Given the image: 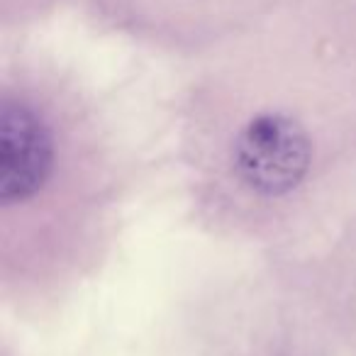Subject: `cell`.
I'll return each mask as SVG.
<instances>
[{
  "instance_id": "3",
  "label": "cell",
  "mask_w": 356,
  "mask_h": 356,
  "mask_svg": "<svg viewBox=\"0 0 356 356\" xmlns=\"http://www.w3.org/2000/svg\"><path fill=\"white\" fill-rule=\"evenodd\" d=\"M242 257L173 302L156 356H346L266 257Z\"/></svg>"
},
{
  "instance_id": "6",
  "label": "cell",
  "mask_w": 356,
  "mask_h": 356,
  "mask_svg": "<svg viewBox=\"0 0 356 356\" xmlns=\"http://www.w3.org/2000/svg\"><path fill=\"white\" fill-rule=\"evenodd\" d=\"M0 356H15V354H13V349L6 344V341H3V344H0Z\"/></svg>"
},
{
  "instance_id": "5",
  "label": "cell",
  "mask_w": 356,
  "mask_h": 356,
  "mask_svg": "<svg viewBox=\"0 0 356 356\" xmlns=\"http://www.w3.org/2000/svg\"><path fill=\"white\" fill-rule=\"evenodd\" d=\"M66 0H0V22L3 30L27 27L42 17L51 15Z\"/></svg>"
},
{
  "instance_id": "2",
  "label": "cell",
  "mask_w": 356,
  "mask_h": 356,
  "mask_svg": "<svg viewBox=\"0 0 356 356\" xmlns=\"http://www.w3.org/2000/svg\"><path fill=\"white\" fill-rule=\"evenodd\" d=\"M142 156L108 95L59 56L0 64V305L25 325L61 317L113 264Z\"/></svg>"
},
{
  "instance_id": "1",
  "label": "cell",
  "mask_w": 356,
  "mask_h": 356,
  "mask_svg": "<svg viewBox=\"0 0 356 356\" xmlns=\"http://www.w3.org/2000/svg\"><path fill=\"white\" fill-rule=\"evenodd\" d=\"M168 144L186 218L222 247L298 257L356 225V0H286L188 61Z\"/></svg>"
},
{
  "instance_id": "4",
  "label": "cell",
  "mask_w": 356,
  "mask_h": 356,
  "mask_svg": "<svg viewBox=\"0 0 356 356\" xmlns=\"http://www.w3.org/2000/svg\"><path fill=\"white\" fill-rule=\"evenodd\" d=\"M286 0H83L90 20L159 54L195 61L268 17Z\"/></svg>"
}]
</instances>
